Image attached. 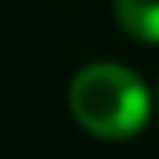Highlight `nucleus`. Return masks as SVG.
Masks as SVG:
<instances>
[{
	"label": "nucleus",
	"mask_w": 159,
	"mask_h": 159,
	"mask_svg": "<svg viewBox=\"0 0 159 159\" xmlns=\"http://www.w3.org/2000/svg\"><path fill=\"white\" fill-rule=\"evenodd\" d=\"M123 33L145 43H159V0H112Z\"/></svg>",
	"instance_id": "obj_2"
},
{
	"label": "nucleus",
	"mask_w": 159,
	"mask_h": 159,
	"mask_svg": "<svg viewBox=\"0 0 159 159\" xmlns=\"http://www.w3.org/2000/svg\"><path fill=\"white\" fill-rule=\"evenodd\" d=\"M69 109L83 130L119 141L148 123L152 98L134 69L116 61H94L76 72L69 87Z\"/></svg>",
	"instance_id": "obj_1"
},
{
	"label": "nucleus",
	"mask_w": 159,
	"mask_h": 159,
	"mask_svg": "<svg viewBox=\"0 0 159 159\" xmlns=\"http://www.w3.org/2000/svg\"><path fill=\"white\" fill-rule=\"evenodd\" d=\"M156 105H159V90H156Z\"/></svg>",
	"instance_id": "obj_3"
}]
</instances>
